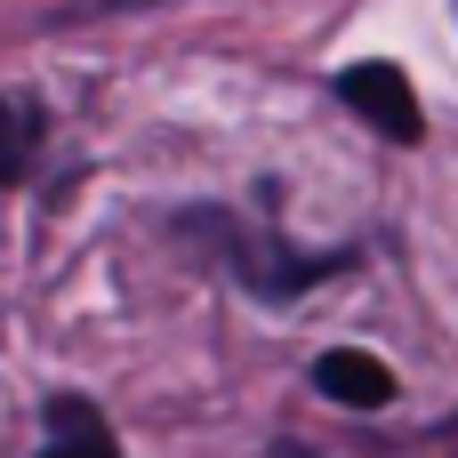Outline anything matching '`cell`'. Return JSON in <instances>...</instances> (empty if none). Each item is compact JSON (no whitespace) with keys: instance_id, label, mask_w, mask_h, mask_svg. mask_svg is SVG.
<instances>
[{"instance_id":"obj_1","label":"cell","mask_w":458,"mask_h":458,"mask_svg":"<svg viewBox=\"0 0 458 458\" xmlns=\"http://www.w3.org/2000/svg\"><path fill=\"white\" fill-rule=\"evenodd\" d=\"M185 233L217 242V250H225V266H233V282H242V290H258V298H306L314 282L346 274V250H314V258H306V250L266 242V233H250V225L217 217V209H193V217H185Z\"/></svg>"},{"instance_id":"obj_2","label":"cell","mask_w":458,"mask_h":458,"mask_svg":"<svg viewBox=\"0 0 458 458\" xmlns=\"http://www.w3.org/2000/svg\"><path fill=\"white\" fill-rule=\"evenodd\" d=\"M338 105L362 113V121H370L378 137H394V145H419V137H427L419 89L403 81V64H346V72H338Z\"/></svg>"},{"instance_id":"obj_3","label":"cell","mask_w":458,"mask_h":458,"mask_svg":"<svg viewBox=\"0 0 458 458\" xmlns=\"http://www.w3.org/2000/svg\"><path fill=\"white\" fill-rule=\"evenodd\" d=\"M314 394H330L338 411H386L394 403V370L378 354H362V346H330L314 362Z\"/></svg>"},{"instance_id":"obj_4","label":"cell","mask_w":458,"mask_h":458,"mask_svg":"<svg viewBox=\"0 0 458 458\" xmlns=\"http://www.w3.org/2000/svg\"><path fill=\"white\" fill-rule=\"evenodd\" d=\"M40 458H121V443H113V427L97 419V403L56 394V403H48V443H40Z\"/></svg>"},{"instance_id":"obj_5","label":"cell","mask_w":458,"mask_h":458,"mask_svg":"<svg viewBox=\"0 0 458 458\" xmlns=\"http://www.w3.org/2000/svg\"><path fill=\"white\" fill-rule=\"evenodd\" d=\"M40 153V105L32 97H0V185H24Z\"/></svg>"},{"instance_id":"obj_6","label":"cell","mask_w":458,"mask_h":458,"mask_svg":"<svg viewBox=\"0 0 458 458\" xmlns=\"http://www.w3.org/2000/svg\"><path fill=\"white\" fill-rule=\"evenodd\" d=\"M266 458H314V451H306V443H274Z\"/></svg>"},{"instance_id":"obj_7","label":"cell","mask_w":458,"mask_h":458,"mask_svg":"<svg viewBox=\"0 0 458 458\" xmlns=\"http://www.w3.org/2000/svg\"><path fill=\"white\" fill-rule=\"evenodd\" d=\"M451 435H458V427H451ZM451 458H458V451H451Z\"/></svg>"}]
</instances>
